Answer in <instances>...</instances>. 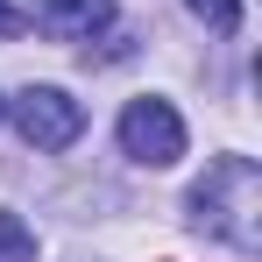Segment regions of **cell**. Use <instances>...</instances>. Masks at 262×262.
<instances>
[{
  "instance_id": "6da1fadb",
  "label": "cell",
  "mask_w": 262,
  "mask_h": 262,
  "mask_svg": "<svg viewBox=\"0 0 262 262\" xmlns=\"http://www.w3.org/2000/svg\"><path fill=\"white\" fill-rule=\"evenodd\" d=\"M191 227H206L234 255H262V170L248 156H213L191 184Z\"/></svg>"
},
{
  "instance_id": "7a4b0ae2",
  "label": "cell",
  "mask_w": 262,
  "mask_h": 262,
  "mask_svg": "<svg viewBox=\"0 0 262 262\" xmlns=\"http://www.w3.org/2000/svg\"><path fill=\"white\" fill-rule=\"evenodd\" d=\"M7 114H14L21 142H29V149H43V156L71 149V142L85 135V106H78L64 85H21L14 99H7Z\"/></svg>"
},
{
  "instance_id": "3957f363",
  "label": "cell",
  "mask_w": 262,
  "mask_h": 262,
  "mask_svg": "<svg viewBox=\"0 0 262 262\" xmlns=\"http://www.w3.org/2000/svg\"><path fill=\"white\" fill-rule=\"evenodd\" d=\"M121 149H128L135 163H149V170H170L177 156H184V121H177L170 99H128V114H121Z\"/></svg>"
},
{
  "instance_id": "277c9868",
  "label": "cell",
  "mask_w": 262,
  "mask_h": 262,
  "mask_svg": "<svg viewBox=\"0 0 262 262\" xmlns=\"http://www.w3.org/2000/svg\"><path fill=\"white\" fill-rule=\"evenodd\" d=\"M43 36L57 43H92L106 21H114V0H36V14H29Z\"/></svg>"
},
{
  "instance_id": "5b68a950",
  "label": "cell",
  "mask_w": 262,
  "mask_h": 262,
  "mask_svg": "<svg viewBox=\"0 0 262 262\" xmlns=\"http://www.w3.org/2000/svg\"><path fill=\"white\" fill-rule=\"evenodd\" d=\"M0 262H36V234L14 213H0Z\"/></svg>"
},
{
  "instance_id": "8992f818",
  "label": "cell",
  "mask_w": 262,
  "mask_h": 262,
  "mask_svg": "<svg viewBox=\"0 0 262 262\" xmlns=\"http://www.w3.org/2000/svg\"><path fill=\"white\" fill-rule=\"evenodd\" d=\"M184 7H191L206 29H220V36H234V29H241V0H184Z\"/></svg>"
},
{
  "instance_id": "52a82bcc",
  "label": "cell",
  "mask_w": 262,
  "mask_h": 262,
  "mask_svg": "<svg viewBox=\"0 0 262 262\" xmlns=\"http://www.w3.org/2000/svg\"><path fill=\"white\" fill-rule=\"evenodd\" d=\"M21 29H29V14H21V7H7V0H0V43H7V36H21Z\"/></svg>"
},
{
  "instance_id": "ba28073f",
  "label": "cell",
  "mask_w": 262,
  "mask_h": 262,
  "mask_svg": "<svg viewBox=\"0 0 262 262\" xmlns=\"http://www.w3.org/2000/svg\"><path fill=\"white\" fill-rule=\"evenodd\" d=\"M0 121H7V99H0Z\"/></svg>"
}]
</instances>
